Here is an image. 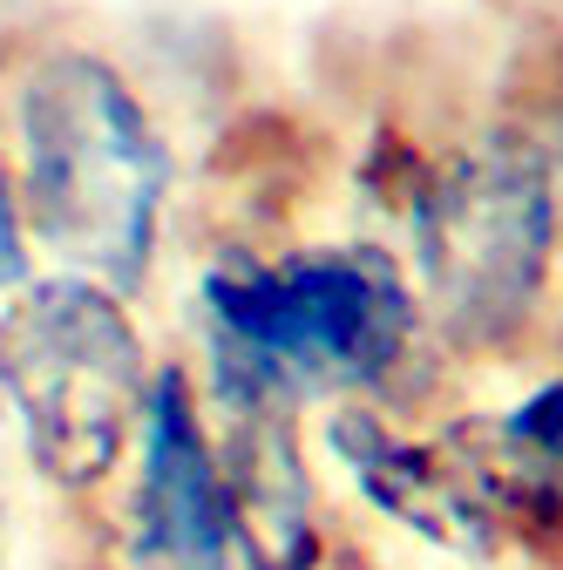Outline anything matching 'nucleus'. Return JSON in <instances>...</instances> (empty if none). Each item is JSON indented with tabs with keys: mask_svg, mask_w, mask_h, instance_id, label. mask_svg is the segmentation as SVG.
Instances as JSON below:
<instances>
[{
	"mask_svg": "<svg viewBox=\"0 0 563 570\" xmlns=\"http://www.w3.org/2000/svg\"><path fill=\"white\" fill-rule=\"evenodd\" d=\"M150 374L157 361L129 299L96 278L34 272L28 293L0 306V401L28 469L61 495H89L129 462Z\"/></svg>",
	"mask_w": 563,
	"mask_h": 570,
	"instance_id": "nucleus-4",
	"label": "nucleus"
},
{
	"mask_svg": "<svg viewBox=\"0 0 563 570\" xmlns=\"http://www.w3.org/2000/svg\"><path fill=\"white\" fill-rule=\"evenodd\" d=\"M122 563L129 570H238L218 442L190 361H157L129 435Z\"/></svg>",
	"mask_w": 563,
	"mask_h": 570,
	"instance_id": "nucleus-5",
	"label": "nucleus"
},
{
	"mask_svg": "<svg viewBox=\"0 0 563 570\" xmlns=\"http://www.w3.org/2000/svg\"><path fill=\"white\" fill-rule=\"evenodd\" d=\"M204 414H210V442H218L238 570H333V523L306 455L299 407L204 401Z\"/></svg>",
	"mask_w": 563,
	"mask_h": 570,
	"instance_id": "nucleus-7",
	"label": "nucleus"
},
{
	"mask_svg": "<svg viewBox=\"0 0 563 570\" xmlns=\"http://www.w3.org/2000/svg\"><path fill=\"white\" fill-rule=\"evenodd\" d=\"M14 190L28 245L136 299L157 278L177 157L157 109L102 48L61 41L14 82Z\"/></svg>",
	"mask_w": 563,
	"mask_h": 570,
	"instance_id": "nucleus-2",
	"label": "nucleus"
},
{
	"mask_svg": "<svg viewBox=\"0 0 563 570\" xmlns=\"http://www.w3.org/2000/svg\"><path fill=\"white\" fill-rule=\"evenodd\" d=\"M204 367L197 394L218 401H367L387 407L435 353L401 252L381 238L333 245H218L197 272ZM442 361V353H435Z\"/></svg>",
	"mask_w": 563,
	"mask_h": 570,
	"instance_id": "nucleus-1",
	"label": "nucleus"
},
{
	"mask_svg": "<svg viewBox=\"0 0 563 570\" xmlns=\"http://www.w3.org/2000/svg\"><path fill=\"white\" fill-rule=\"evenodd\" d=\"M435 435L468 469L475 495L503 530V550L563 563V374L536 381L510 407L455 414Z\"/></svg>",
	"mask_w": 563,
	"mask_h": 570,
	"instance_id": "nucleus-8",
	"label": "nucleus"
},
{
	"mask_svg": "<svg viewBox=\"0 0 563 570\" xmlns=\"http://www.w3.org/2000/svg\"><path fill=\"white\" fill-rule=\"evenodd\" d=\"M407 285L435 353L516 361L550 320L563 177L523 122H488L442 150H421L401 197Z\"/></svg>",
	"mask_w": 563,
	"mask_h": 570,
	"instance_id": "nucleus-3",
	"label": "nucleus"
},
{
	"mask_svg": "<svg viewBox=\"0 0 563 570\" xmlns=\"http://www.w3.org/2000/svg\"><path fill=\"white\" fill-rule=\"evenodd\" d=\"M319 449L333 455L346 489H354L374 517H387L394 530L435 543L448 557H468V563H496L503 557L496 517H488V503L475 495L468 469L442 449L435 428L414 435V428H401L387 407L333 401L319 414Z\"/></svg>",
	"mask_w": 563,
	"mask_h": 570,
	"instance_id": "nucleus-6",
	"label": "nucleus"
},
{
	"mask_svg": "<svg viewBox=\"0 0 563 570\" xmlns=\"http://www.w3.org/2000/svg\"><path fill=\"white\" fill-rule=\"evenodd\" d=\"M34 285V245H28V218H21V190H14V164L0 150V306Z\"/></svg>",
	"mask_w": 563,
	"mask_h": 570,
	"instance_id": "nucleus-9",
	"label": "nucleus"
}]
</instances>
